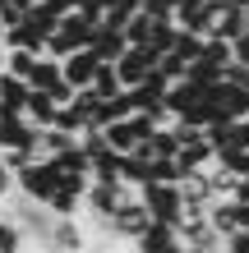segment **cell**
Returning a JSON list of instances; mask_svg holds the SVG:
<instances>
[{"label": "cell", "mask_w": 249, "mask_h": 253, "mask_svg": "<svg viewBox=\"0 0 249 253\" xmlns=\"http://www.w3.org/2000/svg\"><path fill=\"white\" fill-rule=\"evenodd\" d=\"M14 175H19V193L33 198V203H51V193L60 189V170H55V161H42V157H33L23 170H14Z\"/></svg>", "instance_id": "obj_1"}, {"label": "cell", "mask_w": 249, "mask_h": 253, "mask_svg": "<svg viewBox=\"0 0 249 253\" xmlns=\"http://www.w3.org/2000/svg\"><path fill=\"white\" fill-rule=\"evenodd\" d=\"M148 226H152V212H148V203H143V193L134 189V193H129V198L120 203V212L111 216V226H106V230H111V235H120V240H129V244H134V240H139V235L148 230Z\"/></svg>", "instance_id": "obj_2"}, {"label": "cell", "mask_w": 249, "mask_h": 253, "mask_svg": "<svg viewBox=\"0 0 249 253\" xmlns=\"http://www.w3.org/2000/svg\"><path fill=\"white\" fill-rule=\"evenodd\" d=\"M143 203H148L152 221H166V226H180V212H185V193L180 184H143Z\"/></svg>", "instance_id": "obj_3"}, {"label": "cell", "mask_w": 249, "mask_h": 253, "mask_svg": "<svg viewBox=\"0 0 249 253\" xmlns=\"http://www.w3.org/2000/svg\"><path fill=\"white\" fill-rule=\"evenodd\" d=\"M129 193H134L129 184H97V180H93V184H88V193H83V207L101 221V226H111V216L120 212V203L129 198Z\"/></svg>", "instance_id": "obj_4"}, {"label": "cell", "mask_w": 249, "mask_h": 253, "mask_svg": "<svg viewBox=\"0 0 249 253\" xmlns=\"http://www.w3.org/2000/svg\"><path fill=\"white\" fill-rule=\"evenodd\" d=\"M157 65H162V51H152V46H129L120 60H115V69H120V79H125V87H139Z\"/></svg>", "instance_id": "obj_5"}, {"label": "cell", "mask_w": 249, "mask_h": 253, "mask_svg": "<svg viewBox=\"0 0 249 253\" xmlns=\"http://www.w3.org/2000/svg\"><path fill=\"white\" fill-rule=\"evenodd\" d=\"M51 253H88V230L79 226V216H55L47 230Z\"/></svg>", "instance_id": "obj_6"}, {"label": "cell", "mask_w": 249, "mask_h": 253, "mask_svg": "<svg viewBox=\"0 0 249 253\" xmlns=\"http://www.w3.org/2000/svg\"><path fill=\"white\" fill-rule=\"evenodd\" d=\"M134 249H139V253H185L189 244L180 240V230H175V226H166V221H152V226L134 240Z\"/></svg>", "instance_id": "obj_7"}, {"label": "cell", "mask_w": 249, "mask_h": 253, "mask_svg": "<svg viewBox=\"0 0 249 253\" xmlns=\"http://www.w3.org/2000/svg\"><path fill=\"white\" fill-rule=\"evenodd\" d=\"M212 19H217V0H180L175 5V23L189 28V33H212Z\"/></svg>", "instance_id": "obj_8"}, {"label": "cell", "mask_w": 249, "mask_h": 253, "mask_svg": "<svg viewBox=\"0 0 249 253\" xmlns=\"http://www.w3.org/2000/svg\"><path fill=\"white\" fill-rule=\"evenodd\" d=\"M249 33V14L236 5V0H217V19H212V33L208 37H226V42H236Z\"/></svg>", "instance_id": "obj_9"}, {"label": "cell", "mask_w": 249, "mask_h": 253, "mask_svg": "<svg viewBox=\"0 0 249 253\" xmlns=\"http://www.w3.org/2000/svg\"><path fill=\"white\" fill-rule=\"evenodd\" d=\"M101 65H106V60H101L93 46L69 51V55H65V79L74 83V87H93V79H97V69H101Z\"/></svg>", "instance_id": "obj_10"}, {"label": "cell", "mask_w": 249, "mask_h": 253, "mask_svg": "<svg viewBox=\"0 0 249 253\" xmlns=\"http://www.w3.org/2000/svg\"><path fill=\"white\" fill-rule=\"evenodd\" d=\"M212 97H217V106H222L226 120H249V83H217L212 87Z\"/></svg>", "instance_id": "obj_11"}, {"label": "cell", "mask_w": 249, "mask_h": 253, "mask_svg": "<svg viewBox=\"0 0 249 253\" xmlns=\"http://www.w3.org/2000/svg\"><path fill=\"white\" fill-rule=\"evenodd\" d=\"M93 51L101 55L106 65H115L120 55L129 51V37H125V28H111V23H97V33H93Z\"/></svg>", "instance_id": "obj_12"}, {"label": "cell", "mask_w": 249, "mask_h": 253, "mask_svg": "<svg viewBox=\"0 0 249 253\" xmlns=\"http://www.w3.org/2000/svg\"><path fill=\"white\" fill-rule=\"evenodd\" d=\"M28 92H33V83H28V79L0 69V111H23L28 106Z\"/></svg>", "instance_id": "obj_13"}, {"label": "cell", "mask_w": 249, "mask_h": 253, "mask_svg": "<svg viewBox=\"0 0 249 253\" xmlns=\"http://www.w3.org/2000/svg\"><path fill=\"white\" fill-rule=\"evenodd\" d=\"M23 115H28V120H33L37 129H47V125H55V115H60V101H55L51 92H42V87H33V92H28Z\"/></svg>", "instance_id": "obj_14"}, {"label": "cell", "mask_w": 249, "mask_h": 253, "mask_svg": "<svg viewBox=\"0 0 249 253\" xmlns=\"http://www.w3.org/2000/svg\"><path fill=\"white\" fill-rule=\"evenodd\" d=\"M28 83H33V87H42V92H51L55 83H65V60H55V55H47V51H42L37 60H33V74H28Z\"/></svg>", "instance_id": "obj_15"}, {"label": "cell", "mask_w": 249, "mask_h": 253, "mask_svg": "<svg viewBox=\"0 0 249 253\" xmlns=\"http://www.w3.org/2000/svg\"><path fill=\"white\" fill-rule=\"evenodd\" d=\"M93 180L97 184H125L120 180V152H111V147H106V152H97L93 157Z\"/></svg>", "instance_id": "obj_16"}, {"label": "cell", "mask_w": 249, "mask_h": 253, "mask_svg": "<svg viewBox=\"0 0 249 253\" xmlns=\"http://www.w3.org/2000/svg\"><path fill=\"white\" fill-rule=\"evenodd\" d=\"M203 42H208V37H203V33H189V28H180V33H175V55H180V60H189V65H194L199 60V55H203Z\"/></svg>", "instance_id": "obj_17"}, {"label": "cell", "mask_w": 249, "mask_h": 253, "mask_svg": "<svg viewBox=\"0 0 249 253\" xmlns=\"http://www.w3.org/2000/svg\"><path fill=\"white\" fill-rule=\"evenodd\" d=\"M93 87L101 92V101H106V97H120L125 92V79H120V69H115V65H101L97 79H93Z\"/></svg>", "instance_id": "obj_18"}, {"label": "cell", "mask_w": 249, "mask_h": 253, "mask_svg": "<svg viewBox=\"0 0 249 253\" xmlns=\"http://www.w3.org/2000/svg\"><path fill=\"white\" fill-rule=\"evenodd\" d=\"M125 37H129V46H148V37H152V14L139 9L134 19L125 23Z\"/></svg>", "instance_id": "obj_19"}, {"label": "cell", "mask_w": 249, "mask_h": 253, "mask_svg": "<svg viewBox=\"0 0 249 253\" xmlns=\"http://www.w3.org/2000/svg\"><path fill=\"white\" fill-rule=\"evenodd\" d=\"M33 60H37V51L9 46V55H5V69H9V74H19V79H28V74H33Z\"/></svg>", "instance_id": "obj_20"}, {"label": "cell", "mask_w": 249, "mask_h": 253, "mask_svg": "<svg viewBox=\"0 0 249 253\" xmlns=\"http://www.w3.org/2000/svg\"><path fill=\"white\" fill-rule=\"evenodd\" d=\"M23 244V226L19 221H0V253H19Z\"/></svg>", "instance_id": "obj_21"}, {"label": "cell", "mask_w": 249, "mask_h": 253, "mask_svg": "<svg viewBox=\"0 0 249 253\" xmlns=\"http://www.w3.org/2000/svg\"><path fill=\"white\" fill-rule=\"evenodd\" d=\"M14 189H19V175H14V166H9L5 157H0V198H9Z\"/></svg>", "instance_id": "obj_22"}, {"label": "cell", "mask_w": 249, "mask_h": 253, "mask_svg": "<svg viewBox=\"0 0 249 253\" xmlns=\"http://www.w3.org/2000/svg\"><path fill=\"white\" fill-rule=\"evenodd\" d=\"M162 69L171 74V79H185V74H189V60H180L175 51H166V55H162Z\"/></svg>", "instance_id": "obj_23"}, {"label": "cell", "mask_w": 249, "mask_h": 253, "mask_svg": "<svg viewBox=\"0 0 249 253\" xmlns=\"http://www.w3.org/2000/svg\"><path fill=\"white\" fill-rule=\"evenodd\" d=\"M143 9L152 19H175V0H143Z\"/></svg>", "instance_id": "obj_24"}, {"label": "cell", "mask_w": 249, "mask_h": 253, "mask_svg": "<svg viewBox=\"0 0 249 253\" xmlns=\"http://www.w3.org/2000/svg\"><path fill=\"white\" fill-rule=\"evenodd\" d=\"M185 253H222V244H189Z\"/></svg>", "instance_id": "obj_25"}, {"label": "cell", "mask_w": 249, "mask_h": 253, "mask_svg": "<svg viewBox=\"0 0 249 253\" xmlns=\"http://www.w3.org/2000/svg\"><path fill=\"white\" fill-rule=\"evenodd\" d=\"M0 46H5V23H0Z\"/></svg>", "instance_id": "obj_26"}, {"label": "cell", "mask_w": 249, "mask_h": 253, "mask_svg": "<svg viewBox=\"0 0 249 253\" xmlns=\"http://www.w3.org/2000/svg\"><path fill=\"white\" fill-rule=\"evenodd\" d=\"M236 5H240V9H249V0H236Z\"/></svg>", "instance_id": "obj_27"}, {"label": "cell", "mask_w": 249, "mask_h": 253, "mask_svg": "<svg viewBox=\"0 0 249 253\" xmlns=\"http://www.w3.org/2000/svg\"><path fill=\"white\" fill-rule=\"evenodd\" d=\"M245 14H249V9H245Z\"/></svg>", "instance_id": "obj_28"}, {"label": "cell", "mask_w": 249, "mask_h": 253, "mask_svg": "<svg viewBox=\"0 0 249 253\" xmlns=\"http://www.w3.org/2000/svg\"><path fill=\"white\" fill-rule=\"evenodd\" d=\"M134 253H139V249H134Z\"/></svg>", "instance_id": "obj_29"}]
</instances>
